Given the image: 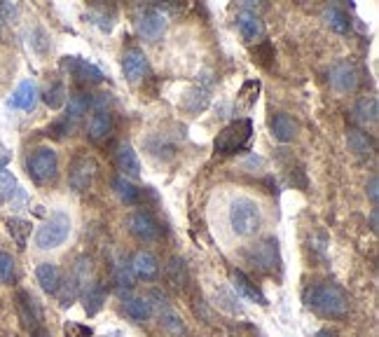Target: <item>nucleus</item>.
I'll return each mask as SVG.
<instances>
[{"label":"nucleus","mask_w":379,"mask_h":337,"mask_svg":"<svg viewBox=\"0 0 379 337\" xmlns=\"http://www.w3.org/2000/svg\"><path fill=\"white\" fill-rule=\"evenodd\" d=\"M248 260L253 267H258L260 272L271 274L274 270H279L281 265V255H279V242L274 237H267L262 242L253 244L248 251Z\"/></svg>","instance_id":"423d86ee"},{"label":"nucleus","mask_w":379,"mask_h":337,"mask_svg":"<svg viewBox=\"0 0 379 337\" xmlns=\"http://www.w3.org/2000/svg\"><path fill=\"white\" fill-rule=\"evenodd\" d=\"M42 101L47 104L52 111H59V108H64L66 106V101H68V89H66V84L61 82V80H54V82H49L47 84V89L42 91Z\"/></svg>","instance_id":"2f4dec72"},{"label":"nucleus","mask_w":379,"mask_h":337,"mask_svg":"<svg viewBox=\"0 0 379 337\" xmlns=\"http://www.w3.org/2000/svg\"><path fill=\"white\" fill-rule=\"evenodd\" d=\"M269 129H271V136L279 143H291L297 136V122L291 115H286V113H276L269 119Z\"/></svg>","instance_id":"aec40b11"},{"label":"nucleus","mask_w":379,"mask_h":337,"mask_svg":"<svg viewBox=\"0 0 379 337\" xmlns=\"http://www.w3.org/2000/svg\"><path fill=\"white\" fill-rule=\"evenodd\" d=\"M304 302H307V307H312L314 312H319L321 316L328 318H344L349 314L347 290L330 281L309 286L307 293H304Z\"/></svg>","instance_id":"f257e3e1"},{"label":"nucleus","mask_w":379,"mask_h":337,"mask_svg":"<svg viewBox=\"0 0 379 337\" xmlns=\"http://www.w3.org/2000/svg\"><path fill=\"white\" fill-rule=\"evenodd\" d=\"M16 310H19V316L26 328H31L33 333L40 330L42 307H40V302L36 300V295H31L28 290H19V293H16Z\"/></svg>","instance_id":"ddd939ff"},{"label":"nucleus","mask_w":379,"mask_h":337,"mask_svg":"<svg viewBox=\"0 0 379 337\" xmlns=\"http://www.w3.org/2000/svg\"><path fill=\"white\" fill-rule=\"evenodd\" d=\"M134 272L129 262H117L115 270H112V283L117 286L120 290H129L134 286Z\"/></svg>","instance_id":"f704fd0d"},{"label":"nucleus","mask_w":379,"mask_h":337,"mask_svg":"<svg viewBox=\"0 0 379 337\" xmlns=\"http://www.w3.org/2000/svg\"><path fill=\"white\" fill-rule=\"evenodd\" d=\"M82 305H84V312H87V316H96L101 310H103L106 305V288L101 281H92L87 286V288L82 290Z\"/></svg>","instance_id":"4be33fe9"},{"label":"nucleus","mask_w":379,"mask_h":337,"mask_svg":"<svg viewBox=\"0 0 379 337\" xmlns=\"http://www.w3.org/2000/svg\"><path fill=\"white\" fill-rule=\"evenodd\" d=\"M323 21L332 33H339V36L349 33V28H352V19H349V14L344 12L342 8H337V5H330V8L323 10Z\"/></svg>","instance_id":"cd10ccee"},{"label":"nucleus","mask_w":379,"mask_h":337,"mask_svg":"<svg viewBox=\"0 0 379 337\" xmlns=\"http://www.w3.org/2000/svg\"><path fill=\"white\" fill-rule=\"evenodd\" d=\"M31 337H49V335L45 333V330H36V333H33Z\"/></svg>","instance_id":"49530a36"},{"label":"nucleus","mask_w":379,"mask_h":337,"mask_svg":"<svg viewBox=\"0 0 379 337\" xmlns=\"http://www.w3.org/2000/svg\"><path fill=\"white\" fill-rule=\"evenodd\" d=\"M256 56H260V64H267L269 59H274V49H271V45L267 43V40H262V43L256 47Z\"/></svg>","instance_id":"a19ab883"},{"label":"nucleus","mask_w":379,"mask_h":337,"mask_svg":"<svg viewBox=\"0 0 379 337\" xmlns=\"http://www.w3.org/2000/svg\"><path fill=\"white\" fill-rule=\"evenodd\" d=\"M112 131V115L110 111H99L92 113V119H89V139L94 143H101L103 139H108Z\"/></svg>","instance_id":"393cba45"},{"label":"nucleus","mask_w":379,"mask_h":337,"mask_svg":"<svg viewBox=\"0 0 379 337\" xmlns=\"http://www.w3.org/2000/svg\"><path fill=\"white\" fill-rule=\"evenodd\" d=\"M66 337H94V330L82 323H66Z\"/></svg>","instance_id":"58836bf2"},{"label":"nucleus","mask_w":379,"mask_h":337,"mask_svg":"<svg viewBox=\"0 0 379 337\" xmlns=\"http://www.w3.org/2000/svg\"><path fill=\"white\" fill-rule=\"evenodd\" d=\"M328 82H330V89L335 94H352L358 87V71L352 61L339 59L330 66V73H328Z\"/></svg>","instance_id":"6e6552de"},{"label":"nucleus","mask_w":379,"mask_h":337,"mask_svg":"<svg viewBox=\"0 0 379 337\" xmlns=\"http://www.w3.org/2000/svg\"><path fill=\"white\" fill-rule=\"evenodd\" d=\"M89 111H92V96H89V94H84V91H75V94L68 96V101H66V117L71 119V122L82 119Z\"/></svg>","instance_id":"a878e982"},{"label":"nucleus","mask_w":379,"mask_h":337,"mask_svg":"<svg viewBox=\"0 0 379 337\" xmlns=\"http://www.w3.org/2000/svg\"><path fill=\"white\" fill-rule=\"evenodd\" d=\"M26 171L38 185H47V183H54L56 176H59V155H56L54 148L49 146H40L33 152H28L26 157Z\"/></svg>","instance_id":"39448f33"},{"label":"nucleus","mask_w":379,"mask_h":337,"mask_svg":"<svg viewBox=\"0 0 379 337\" xmlns=\"http://www.w3.org/2000/svg\"><path fill=\"white\" fill-rule=\"evenodd\" d=\"M8 232L19 248H26V239L31 234V222L24 218H8Z\"/></svg>","instance_id":"72a5a7b5"},{"label":"nucleus","mask_w":379,"mask_h":337,"mask_svg":"<svg viewBox=\"0 0 379 337\" xmlns=\"http://www.w3.org/2000/svg\"><path fill=\"white\" fill-rule=\"evenodd\" d=\"M167 279H169V283H173L176 288L185 286V281H188V267H185V262L180 258H173L171 262H169L167 265Z\"/></svg>","instance_id":"c9c22d12"},{"label":"nucleus","mask_w":379,"mask_h":337,"mask_svg":"<svg viewBox=\"0 0 379 337\" xmlns=\"http://www.w3.org/2000/svg\"><path fill=\"white\" fill-rule=\"evenodd\" d=\"M26 192L16 185L14 174L10 171H0V204H12V207H19V204L26 202Z\"/></svg>","instance_id":"6ab92c4d"},{"label":"nucleus","mask_w":379,"mask_h":337,"mask_svg":"<svg viewBox=\"0 0 379 337\" xmlns=\"http://www.w3.org/2000/svg\"><path fill=\"white\" fill-rule=\"evenodd\" d=\"M136 24H138L140 38L148 40V43H157V40L164 36V31H167L169 19H167V14H164L162 10L150 8V10H145V12L138 16V21H136Z\"/></svg>","instance_id":"9b49d317"},{"label":"nucleus","mask_w":379,"mask_h":337,"mask_svg":"<svg viewBox=\"0 0 379 337\" xmlns=\"http://www.w3.org/2000/svg\"><path fill=\"white\" fill-rule=\"evenodd\" d=\"M122 312L127 318H132L134 323H143L152 316V302L148 298H127L122 305Z\"/></svg>","instance_id":"b1692460"},{"label":"nucleus","mask_w":379,"mask_h":337,"mask_svg":"<svg viewBox=\"0 0 379 337\" xmlns=\"http://www.w3.org/2000/svg\"><path fill=\"white\" fill-rule=\"evenodd\" d=\"M112 190H115V195L120 197L124 204H129V207L140 202V190L129 178H124V176H115V178H112Z\"/></svg>","instance_id":"c756f323"},{"label":"nucleus","mask_w":379,"mask_h":337,"mask_svg":"<svg viewBox=\"0 0 379 337\" xmlns=\"http://www.w3.org/2000/svg\"><path fill=\"white\" fill-rule=\"evenodd\" d=\"M10 159H12V152H10V148L0 143V171H5V167L10 164Z\"/></svg>","instance_id":"37998d69"},{"label":"nucleus","mask_w":379,"mask_h":337,"mask_svg":"<svg viewBox=\"0 0 379 337\" xmlns=\"http://www.w3.org/2000/svg\"><path fill=\"white\" fill-rule=\"evenodd\" d=\"M0 28H3V21H0Z\"/></svg>","instance_id":"de8ad7c7"},{"label":"nucleus","mask_w":379,"mask_h":337,"mask_svg":"<svg viewBox=\"0 0 379 337\" xmlns=\"http://www.w3.org/2000/svg\"><path fill=\"white\" fill-rule=\"evenodd\" d=\"M73 129H75V122H71V119L64 115V117L56 119L52 127H49V134L56 136V139H64V136H71Z\"/></svg>","instance_id":"4c0bfd02"},{"label":"nucleus","mask_w":379,"mask_h":337,"mask_svg":"<svg viewBox=\"0 0 379 337\" xmlns=\"http://www.w3.org/2000/svg\"><path fill=\"white\" fill-rule=\"evenodd\" d=\"M230 277H232V288H234L236 293L241 295V298H246V300H251V302H258V305H262V307L267 305V298H265V293L241 270H232Z\"/></svg>","instance_id":"a211bd4d"},{"label":"nucleus","mask_w":379,"mask_h":337,"mask_svg":"<svg viewBox=\"0 0 379 337\" xmlns=\"http://www.w3.org/2000/svg\"><path fill=\"white\" fill-rule=\"evenodd\" d=\"M236 31H239V36L246 40V43H260V40L265 38V24L262 19L256 14V12H244L236 14Z\"/></svg>","instance_id":"dca6fc26"},{"label":"nucleus","mask_w":379,"mask_h":337,"mask_svg":"<svg viewBox=\"0 0 379 337\" xmlns=\"http://www.w3.org/2000/svg\"><path fill=\"white\" fill-rule=\"evenodd\" d=\"M38 104V84L33 80H21L12 91V96L8 99V106L14 111H33Z\"/></svg>","instance_id":"4468645a"},{"label":"nucleus","mask_w":379,"mask_h":337,"mask_svg":"<svg viewBox=\"0 0 379 337\" xmlns=\"http://www.w3.org/2000/svg\"><path fill=\"white\" fill-rule=\"evenodd\" d=\"M228 222L232 227V232L241 239H251L256 237L262 227V211H260V204L251 197H234L230 202L228 209Z\"/></svg>","instance_id":"f03ea898"},{"label":"nucleus","mask_w":379,"mask_h":337,"mask_svg":"<svg viewBox=\"0 0 379 337\" xmlns=\"http://www.w3.org/2000/svg\"><path fill=\"white\" fill-rule=\"evenodd\" d=\"M129 265H132V272L136 279L152 281V279L160 277V262H157V258L150 251H136L132 260H129Z\"/></svg>","instance_id":"2eb2a0df"},{"label":"nucleus","mask_w":379,"mask_h":337,"mask_svg":"<svg viewBox=\"0 0 379 337\" xmlns=\"http://www.w3.org/2000/svg\"><path fill=\"white\" fill-rule=\"evenodd\" d=\"M115 164L117 171L124 178H140V159L129 143H122L115 150Z\"/></svg>","instance_id":"f3484780"},{"label":"nucleus","mask_w":379,"mask_h":337,"mask_svg":"<svg viewBox=\"0 0 379 337\" xmlns=\"http://www.w3.org/2000/svg\"><path fill=\"white\" fill-rule=\"evenodd\" d=\"M127 230L132 232V237H136L138 242H155V239L160 237L162 227L150 211L138 209L127 216Z\"/></svg>","instance_id":"1a4fd4ad"},{"label":"nucleus","mask_w":379,"mask_h":337,"mask_svg":"<svg viewBox=\"0 0 379 337\" xmlns=\"http://www.w3.org/2000/svg\"><path fill=\"white\" fill-rule=\"evenodd\" d=\"M370 225H372V230L377 232V209H372V216H370Z\"/></svg>","instance_id":"a18cd8bd"},{"label":"nucleus","mask_w":379,"mask_h":337,"mask_svg":"<svg viewBox=\"0 0 379 337\" xmlns=\"http://www.w3.org/2000/svg\"><path fill=\"white\" fill-rule=\"evenodd\" d=\"M347 146L358 159L370 157V152H372V143H370V139H367L365 131H360V129H349L347 131Z\"/></svg>","instance_id":"c85d7f7f"},{"label":"nucleus","mask_w":379,"mask_h":337,"mask_svg":"<svg viewBox=\"0 0 379 337\" xmlns=\"http://www.w3.org/2000/svg\"><path fill=\"white\" fill-rule=\"evenodd\" d=\"M314 337H337V333H332L330 328H323V330H319V333H316Z\"/></svg>","instance_id":"c03bdc74"},{"label":"nucleus","mask_w":379,"mask_h":337,"mask_svg":"<svg viewBox=\"0 0 379 337\" xmlns=\"http://www.w3.org/2000/svg\"><path fill=\"white\" fill-rule=\"evenodd\" d=\"M258 94H260L258 80H246V82L241 84L239 94H236V108H239L241 113H251V108L256 106V101H258Z\"/></svg>","instance_id":"7c9ffc66"},{"label":"nucleus","mask_w":379,"mask_h":337,"mask_svg":"<svg viewBox=\"0 0 379 337\" xmlns=\"http://www.w3.org/2000/svg\"><path fill=\"white\" fill-rule=\"evenodd\" d=\"M94 174H96L94 159L87 155H77L71 162V167H68V185L75 192H87L92 187Z\"/></svg>","instance_id":"9d476101"},{"label":"nucleus","mask_w":379,"mask_h":337,"mask_svg":"<svg viewBox=\"0 0 379 337\" xmlns=\"http://www.w3.org/2000/svg\"><path fill=\"white\" fill-rule=\"evenodd\" d=\"M367 197H370L372 207L377 209V204H379V178L377 176H370V181H367Z\"/></svg>","instance_id":"79ce46f5"},{"label":"nucleus","mask_w":379,"mask_h":337,"mask_svg":"<svg viewBox=\"0 0 379 337\" xmlns=\"http://www.w3.org/2000/svg\"><path fill=\"white\" fill-rule=\"evenodd\" d=\"M377 115H379V104H377L375 96H363V99L356 101L354 119L358 124H363V127H367V124H375Z\"/></svg>","instance_id":"bb28decb"},{"label":"nucleus","mask_w":379,"mask_h":337,"mask_svg":"<svg viewBox=\"0 0 379 337\" xmlns=\"http://www.w3.org/2000/svg\"><path fill=\"white\" fill-rule=\"evenodd\" d=\"M122 71H124V78L129 80L132 84L140 82L145 75L150 73V61L145 56L143 49L138 47H132L122 54Z\"/></svg>","instance_id":"f8f14e48"},{"label":"nucleus","mask_w":379,"mask_h":337,"mask_svg":"<svg viewBox=\"0 0 379 337\" xmlns=\"http://www.w3.org/2000/svg\"><path fill=\"white\" fill-rule=\"evenodd\" d=\"M61 68L68 71V75L75 78L80 84H101L103 82V71L99 66L92 64V61L82 59V56H64L61 59Z\"/></svg>","instance_id":"0eeeda50"},{"label":"nucleus","mask_w":379,"mask_h":337,"mask_svg":"<svg viewBox=\"0 0 379 337\" xmlns=\"http://www.w3.org/2000/svg\"><path fill=\"white\" fill-rule=\"evenodd\" d=\"M14 279V258L8 251H0V283H10Z\"/></svg>","instance_id":"e433bc0d"},{"label":"nucleus","mask_w":379,"mask_h":337,"mask_svg":"<svg viewBox=\"0 0 379 337\" xmlns=\"http://www.w3.org/2000/svg\"><path fill=\"white\" fill-rule=\"evenodd\" d=\"M253 139V122L248 117L244 119H234L225 127L213 141L218 155H236V152L246 150L248 143Z\"/></svg>","instance_id":"20e7f679"},{"label":"nucleus","mask_w":379,"mask_h":337,"mask_svg":"<svg viewBox=\"0 0 379 337\" xmlns=\"http://www.w3.org/2000/svg\"><path fill=\"white\" fill-rule=\"evenodd\" d=\"M71 230H73L71 216H68L66 211H61V209L54 211V213L36 230V246L40 251L59 248L61 244L71 237Z\"/></svg>","instance_id":"7ed1b4c3"},{"label":"nucleus","mask_w":379,"mask_h":337,"mask_svg":"<svg viewBox=\"0 0 379 337\" xmlns=\"http://www.w3.org/2000/svg\"><path fill=\"white\" fill-rule=\"evenodd\" d=\"M160 323H162V328L167 330V333H171V335H180L185 330V325H183V318H180V314L173 310L171 305H162L160 307Z\"/></svg>","instance_id":"473e14b6"},{"label":"nucleus","mask_w":379,"mask_h":337,"mask_svg":"<svg viewBox=\"0 0 379 337\" xmlns=\"http://www.w3.org/2000/svg\"><path fill=\"white\" fill-rule=\"evenodd\" d=\"M19 16V8L14 3H0V21H14Z\"/></svg>","instance_id":"ea45409f"},{"label":"nucleus","mask_w":379,"mask_h":337,"mask_svg":"<svg viewBox=\"0 0 379 337\" xmlns=\"http://www.w3.org/2000/svg\"><path fill=\"white\" fill-rule=\"evenodd\" d=\"M66 283H71L73 288H75L77 293L82 295V290L87 288L89 283H92V260H89V258H77L75 265H73L71 274H68Z\"/></svg>","instance_id":"5701e85b"},{"label":"nucleus","mask_w":379,"mask_h":337,"mask_svg":"<svg viewBox=\"0 0 379 337\" xmlns=\"http://www.w3.org/2000/svg\"><path fill=\"white\" fill-rule=\"evenodd\" d=\"M36 279L40 283V288L49 295H56V290L61 288V270L54 262H40L36 267Z\"/></svg>","instance_id":"412c9836"}]
</instances>
